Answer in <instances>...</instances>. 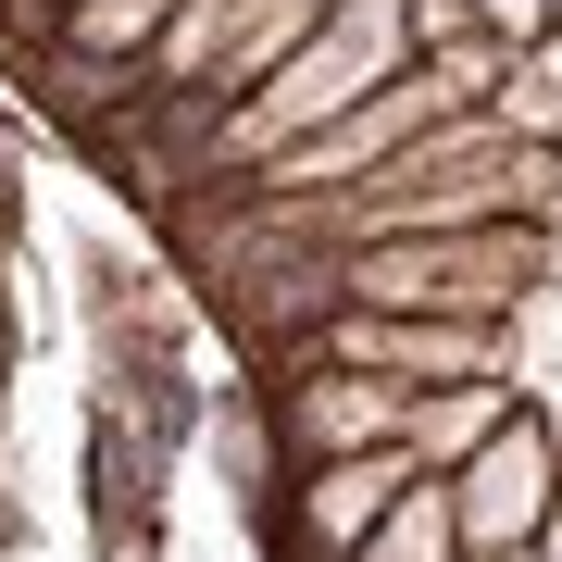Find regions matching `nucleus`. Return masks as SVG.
I'll list each match as a JSON object with an SVG mask.
<instances>
[{
	"label": "nucleus",
	"mask_w": 562,
	"mask_h": 562,
	"mask_svg": "<svg viewBox=\"0 0 562 562\" xmlns=\"http://www.w3.org/2000/svg\"><path fill=\"white\" fill-rule=\"evenodd\" d=\"M13 288H25V188H13V138H0V413H13Z\"/></svg>",
	"instance_id": "f257e3e1"
}]
</instances>
